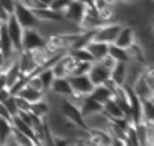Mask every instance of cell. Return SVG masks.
Wrapping results in <instances>:
<instances>
[{
	"instance_id": "1",
	"label": "cell",
	"mask_w": 154,
	"mask_h": 146,
	"mask_svg": "<svg viewBox=\"0 0 154 146\" xmlns=\"http://www.w3.org/2000/svg\"><path fill=\"white\" fill-rule=\"evenodd\" d=\"M59 109H60V115L68 119L69 122L75 124L77 127L80 128H88L86 124H85V118L82 116L80 113V109L75 103H72L69 98H59Z\"/></svg>"
},
{
	"instance_id": "2",
	"label": "cell",
	"mask_w": 154,
	"mask_h": 146,
	"mask_svg": "<svg viewBox=\"0 0 154 146\" xmlns=\"http://www.w3.org/2000/svg\"><path fill=\"white\" fill-rule=\"evenodd\" d=\"M12 15L17 18V21L24 29H38L39 24H41V21L35 15L33 9H30L29 6H26V5H23L20 2H15V8H14Z\"/></svg>"
},
{
	"instance_id": "3",
	"label": "cell",
	"mask_w": 154,
	"mask_h": 146,
	"mask_svg": "<svg viewBox=\"0 0 154 146\" xmlns=\"http://www.w3.org/2000/svg\"><path fill=\"white\" fill-rule=\"evenodd\" d=\"M121 27H122L121 21H112V23L101 24V26L94 29L92 39L100 41V42H106V44H113L118 33H119V30H121Z\"/></svg>"
},
{
	"instance_id": "4",
	"label": "cell",
	"mask_w": 154,
	"mask_h": 146,
	"mask_svg": "<svg viewBox=\"0 0 154 146\" xmlns=\"http://www.w3.org/2000/svg\"><path fill=\"white\" fill-rule=\"evenodd\" d=\"M23 50L35 51L47 47V38L39 32V29H24L23 41H21Z\"/></svg>"
},
{
	"instance_id": "5",
	"label": "cell",
	"mask_w": 154,
	"mask_h": 146,
	"mask_svg": "<svg viewBox=\"0 0 154 146\" xmlns=\"http://www.w3.org/2000/svg\"><path fill=\"white\" fill-rule=\"evenodd\" d=\"M66 79H68V82H69V85L72 88V92H74L72 97H85V95H89L91 91L94 89V85L91 83L88 74H83V76H68Z\"/></svg>"
},
{
	"instance_id": "6",
	"label": "cell",
	"mask_w": 154,
	"mask_h": 146,
	"mask_svg": "<svg viewBox=\"0 0 154 146\" xmlns=\"http://www.w3.org/2000/svg\"><path fill=\"white\" fill-rule=\"evenodd\" d=\"M85 11H86V5L82 3L80 0H69L66 9L63 11V18L68 23L79 27V24L85 15Z\"/></svg>"
},
{
	"instance_id": "7",
	"label": "cell",
	"mask_w": 154,
	"mask_h": 146,
	"mask_svg": "<svg viewBox=\"0 0 154 146\" xmlns=\"http://www.w3.org/2000/svg\"><path fill=\"white\" fill-rule=\"evenodd\" d=\"M5 26H6L8 35H9L11 41H12V45H14L15 51H17V53H18V51H21V50H23V47H21V41H23L24 27L17 21V18H15L12 14L9 15V18H8V21L5 23Z\"/></svg>"
},
{
	"instance_id": "8",
	"label": "cell",
	"mask_w": 154,
	"mask_h": 146,
	"mask_svg": "<svg viewBox=\"0 0 154 146\" xmlns=\"http://www.w3.org/2000/svg\"><path fill=\"white\" fill-rule=\"evenodd\" d=\"M17 62H18V66H20V71L26 76H32L35 74V71L38 69V62L33 56V51H29V50H21L17 53Z\"/></svg>"
},
{
	"instance_id": "9",
	"label": "cell",
	"mask_w": 154,
	"mask_h": 146,
	"mask_svg": "<svg viewBox=\"0 0 154 146\" xmlns=\"http://www.w3.org/2000/svg\"><path fill=\"white\" fill-rule=\"evenodd\" d=\"M48 94H51V95H54L57 98H71L74 95L72 88H71V85H69L66 77H54Z\"/></svg>"
},
{
	"instance_id": "10",
	"label": "cell",
	"mask_w": 154,
	"mask_h": 146,
	"mask_svg": "<svg viewBox=\"0 0 154 146\" xmlns=\"http://www.w3.org/2000/svg\"><path fill=\"white\" fill-rule=\"evenodd\" d=\"M88 77L91 80V83L94 86L97 85H103L109 77H110V69H107L106 66H103L100 62L94 60L91 63V68H89V72H88Z\"/></svg>"
},
{
	"instance_id": "11",
	"label": "cell",
	"mask_w": 154,
	"mask_h": 146,
	"mask_svg": "<svg viewBox=\"0 0 154 146\" xmlns=\"http://www.w3.org/2000/svg\"><path fill=\"white\" fill-rule=\"evenodd\" d=\"M136 38H137V35H136L134 27L131 24L125 23V24H122V27H121V30H119V33H118L113 44L118 45V47H122V48H128L136 41Z\"/></svg>"
},
{
	"instance_id": "12",
	"label": "cell",
	"mask_w": 154,
	"mask_h": 146,
	"mask_svg": "<svg viewBox=\"0 0 154 146\" xmlns=\"http://www.w3.org/2000/svg\"><path fill=\"white\" fill-rule=\"evenodd\" d=\"M130 86H131L133 92H134L140 100H154V88H151V86L145 82V79H143L142 74L137 76Z\"/></svg>"
},
{
	"instance_id": "13",
	"label": "cell",
	"mask_w": 154,
	"mask_h": 146,
	"mask_svg": "<svg viewBox=\"0 0 154 146\" xmlns=\"http://www.w3.org/2000/svg\"><path fill=\"white\" fill-rule=\"evenodd\" d=\"M79 109H80V113L83 118H88L91 115H95V113H100L103 112V104L98 103L97 100H94L91 95H85L80 103H79Z\"/></svg>"
},
{
	"instance_id": "14",
	"label": "cell",
	"mask_w": 154,
	"mask_h": 146,
	"mask_svg": "<svg viewBox=\"0 0 154 146\" xmlns=\"http://www.w3.org/2000/svg\"><path fill=\"white\" fill-rule=\"evenodd\" d=\"M35 15L38 17L39 21L42 23H62L65 21L63 18V14L62 12H57L54 9H51L50 6H45V8H39V9H33Z\"/></svg>"
},
{
	"instance_id": "15",
	"label": "cell",
	"mask_w": 154,
	"mask_h": 146,
	"mask_svg": "<svg viewBox=\"0 0 154 146\" xmlns=\"http://www.w3.org/2000/svg\"><path fill=\"white\" fill-rule=\"evenodd\" d=\"M127 53H128L130 62H136V63H140V65H146V63H148V60H146V50H145L143 44L139 42L137 38H136V41L127 48Z\"/></svg>"
},
{
	"instance_id": "16",
	"label": "cell",
	"mask_w": 154,
	"mask_h": 146,
	"mask_svg": "<svg viewBox=\"0 0 154 146\" xmlns=\"http://www.w3.org/2000/svg\"><path fill=\"white\" fill-rule=\"evenodd\" d=\"M127 69H128V62H116L113 68L110 69V80L116 86H124L127 82Z\"/></svg>"
},
{
	"instance_id": "17",
	"label": "cell",
	"mask_w": 154,
	"mask_h": 146,
	"mask_svg": "<svg viewBox=\"0 0 154 146\" xmlns=\"http://www.w3.org/2000/svg\"><path fill=\"white\" fill-rule=\"evenodd\" d=\"M29 112H30L33 116H36V118L47 119V118L50 116V113H51V106H50L48 98H47V97H44L42 100L32 103V104H30V107H29Z\"/></svg>"
},
{
	"instance_id": "18",
	"label": "cell",
	"mask_w": 154,
	"mask_h": 146,
	"mask_svg": "<svg viewBox=\"0 0 154 146\" xmlns=\"http://www.w3.org/2000/svg\"><path fill=\"white\" fill-rule=\"evenodd\" d=\"M12 127L17 130V131H20V133H23V134H26L32 142H33V145L35 146H41V143H39V140L36 139V136H35V133H33V130H32V127H30V124H27V122H24L23 119H20L17 115L15 116H12Z\"/></svg>"
},
{
	"instance_id": "19",
	"label": "cell",
	"mask_w": 154,
	"mask_h": 146,
	"mask_svg": "<svg viewBox=\"0 0 154 146\" xmlns=\"http://www.w3.org/2000/svg\"><path fill=\"white\" fill-rule=\"evenodd\" d=\"M89 130V142L91 145L97 146H104V145H112V136L109 134L107 130Z\"/></svg>"
},
{
	"instance_id": "20",
	"label": "cell",
	"mask_w": 154,
	"mask_h": 146,
	"mask_svg": "<svg viewBox=\"0 0 154 146\" xmlns=\"http://www.w3.org/2000/svg\"><path fill=\"white\" fill-rule=\"evenodd\" d=\"M85 47L88 48V51L91 53L94 60H100L101 57H104L109 53V44H106V42H100V41L91 39Z\"/></svg>"
},
{
	"instance_id": "21",
	"label": "cell",
	"mask_w": 154,
	"mask_h": 146,
	"mask_svg": "<svg viewBox=\"0 0 154 146\" xmlns=\"http://www.w3.org/2000/svg\"><path fill=\"white\" fill-rule=\"evenodd\" d=\"M17 95L21 97L23 100H26L29 104H32V103H35V101H39V100H42V98L45 97V94H44L42 91H36V89L30 88L29 85H24V86L18 91Z\"/></svg>"
},
{
	"instance_id": "22",
	"label": "cell",
	"mask_w": 154,
	"mask_h": 146,
	"mask_svg": "<svg viewBox=\"0 0 154 146\" xmlns=\"http://www.w3.org/2000/svg\"><path fill=\"white\" fill-rule=\"evenodd\" d=\"M103 113L112 121V119H118V118H124V112L121 110V107L116 104V101L113 98H109L107 101L103 103Z\"/></svg>"
},
{
	"instance_id": "23",
	"label": "cell",
	"mask_w": 154,
	"mask_h": 146,
	"mask_svg": "<svg viewBox=\"0 0 154 146\" xmlns=\"http://www.w3.org/2000/svg\"><path fill=\"white\" fill-rule=\"evenodd\" d=\"M36 76L39 77V82H41V86H42V92L47 94L50 91V86H51L53 80H54V74H53L51 68H41L36 72Z\"/></svg>"
},
{
	"instance_id": "24",
	"label": "cell",
	"mask_w": 154,
	"mask_h": 146,
	"mask_svg": "<svg viewBox=\"0 0 154 146\" xmlns=\"http://www.w3.org/2000/svg\"><path fill=\"white\" fill-rule=\"evenodd\" d=\"M94 100H97L98 103H104V101H107L109 98H112V95H113V92L106 86V85H97V86H94V89L91 91V94H89Z\"/></svg>"
},
{
	"instance_id": "25",
	"label": "cell",
	"mask_w": 154,
	"mask_h": 146,
	"mask_svg": "<svg viewBox=\"0 0 154 146\" xmlns=\"http://www.w3.org/2000/svg\"><path fill=\"white\" fill-rule=\"evenodd\" d=\"M75 62H94L91 53L88 51L86 47H79V48H69L66 51Z\"/></svg>"
},
{
	"instance_id": "26",
	"label": "cell",
	"mask_w": 154,
	"mask_h": 146,
	"mask_svg": "<svg viewBox=\"0 0 154 146\" xmlns=\"http://www.w3.org/2000/svg\"><path fill=\"white\" fill-rule=\"evenodd\" d=\"M9 119H5V118H0V145H5L6 140L12 134V128L14 127H12V122Z\"/></svg>"
},
{
	"instance_id": "27",
	"label": "cell",
	"mask_w": 154,
	"mask_h": 146,
	"mask_svg": "<svg viewBox=\"0 0 154 146\" xmlns=\"http://www.w3.org/2000/svg\"><path fill=\"white\" fill-rule=\"evenodd\" d=\"M109 54H110L116 62H130L127 48L118 47V45H115V44H109Z\"/></svg>"
},
{
	"instance_id": "28",
	"label": "cell",
	"mask_w": 154,
	"mask_h": 146,
	"mask_svg": "<svg viewBox=\"0 0 154 146\" xmlns=\"http://www.w3.org/2000/svg\"><path fill=\"white\" fill-rule=\"evenodd\" d=\"M142 106V121L154 122V104L152 100H140Z\"/></svg>"
},
{
	"instance_id": "29",
	"label": "cell",
	"mask_w": 154,
	"mask_h": 146,
	"mask_svg": "<svg viewBox=\"0 0 154 146\" xmlns=\"http://www.w3.org/2000/svg\"><path fill=\"white\" fill-rule=\"evenodd\" d=\"M12 139L15 142V146H33V142L26 134L17 131L15 128H12Z\"/></svg>"
},
{
	"instance_id": "30",
	"label": "cell",
	"mask_w": 154,
	"mask_h": 146,
	"mask_svg": "<svg viewBox=\"0 0 154 146\" xmlns=\"http://www.w3.org/2000/svg\"><path fill=\"white\" fill-rule=\"evenodd\" d=\"M91 63L92 62H75V66H74V69H72V72L69 76H83V74H88L89 68H91Z\"/></svg>"
},
{
	"instance_id": "31",
	"label": "cell",
	"mask_w": 154,
	"mask_h": 146,
	"mask_svg": "<svg viewBox=\"0 0 154 146\" xmlns=\"http://www.w3.org/2000/svg\"><path fill=\"white\" fill-rule=\"evenodd\" d=\"M2 103H3V106L6 107V110L9 112L11 116H15V115H17L18 109H17V104H15V98H14V95H8Z\"/></svg>"
},
{
	"instance_id": "32",
	"label": "cell",
	"mask_w": 154,
	"mask_h": 146,
	"mask_svg": "<svg viewBox=\"0 0 154 146\" xmlns=\"http://www.w3.org/2000/svg\"><path fill=\"white\" fill-rule=\"evenodd\" d=\"M68 3H69V0H51L48 6H50L51 9H54V11H57V12H62V14H63V11L66 9Z\"/></svg>"
},
{
	"instance_id": "33",
	"label": "cell",
	"mask_w": 154,
	"mask_h": 146,
	"mask_svg": "<svg viewBox=\"0 0 154 146\" xmlns=\"http://www.w3.org/2000/svg\"><path fill=\"white\" fill-rule=\"evenodd\" d=\"M14 98H15V104H17L18 112H29L30 104H29L26 100H23V98H21V97H18V95H14ZM18 112H17V113H18Z\"/></svg>"
},
{
	"instance_id": "34",
	"label": "cell",
	"mask_w": 154,
	"mask_h": 146,
	"mask_svg": "<svg viewBox=\"0 0 154 146\" xmlns=\"http://www.w3.org/2000/svg\"><path fill=\"white\" fill-rule=\"evenodd\" d=\"M0 6H3L9 14H12L15 8V0H0Z\"/></svg>"
},
{
	"instance_id": "35",
	"label": "cell",
	"mask_w": 154,
	"mask_h": 146,
	"mask_svg": "<svg viewBox=\"0 0 154 146\" xmlns=\"http://www.w3.org/2000/svg\"><path fill=\"white\" fill-rule=\"evenodd\" d=\"M9 12L3 8V6H0V24H3V23H6L8 21V18H9Z\"/></svg>"
},
{
	"instance_id": "36",
	"label": "cell",
	"mask_w": 154,
	"mask_h": 146,
	"mask_svg": "<svg viewBox=\"0 0 154 146\" xmlns=\"http://www.w3.org/2000/svg\"><path fill=\"white\" fill-rule=\"evenodd\" d=\"M0 118H5V119H12V116L9 115V112L6 110V107L3 106V103L2 101H0Z\"/></svg>"
},
{
	"instance_id": "37",
	"label": "cell",
	"mask_w": 154,
	"mask_h": 146,
	"mask_svg": "<svg viewBox=\"0 0 154 146\" xmlns=\"http://www.w3.org/2000/svg\"><path fill=\"white\" fill-rule=\"evenodd\" d=\"M3 89H8V85H6V74L2 69L0 71V91H3Z\"/></svg>"
},
{
	"instance_id": "38",
	"label": "cell",
	"mask_w": 154,
	"mask_h": 146,
	"mask_svg": "<svg viewBox=\"0 0 154 146\" xmlns=\"http://www.w3.org/2000/svg\"><path fill=\"white\" fill-rule=\"evenodd\" d=\"M82 3H85L86 6H92L94 5V0H80Z\"/></svg>"
},
{
	"instance_id": "39",
	"label": "cell",
	"mask_w": 154,
	"mask_h": 146,
	"mask_svg": "<svg viewBox=\"0 0 154 146\" xmlns=\"http://www.w3.org/2000/svg\"><path fill=\"white\" fill-rule=\"evenodd\" d=\"M5 66V57L2 54V51H0V68H3Z\"/></svg>"
},
{
	"instance_id": "40",
	"label": "cell",
	"mask_w": 154,
	"mask_h": 146,
	"mask_svg": "<svg viewBox=\"0 0 154 146\" xmlns=\"http://www.w3.org/2000/svg\"><path fill=\"white\" fill-rule=\"evenodd\" d=\"M38 2H41L42 5H45V6H48V5H50V2H51V0H38Z\"/></svg>"
},
{
	"instance_id": "41",
	"label": "cell",
	"mask_w": 154,
	"mask_h": 146,
	"mask_svg": "<svg viewBox=\"0 0 154 146\" xmlns=\"http://www.w3.org/2000/svg\"><path fill=\"white\" fill-rule=\"evenodd\" d=\"M107 3H110V5H116L118 3V0H106Z\"/></svg>"
}]
</instances>
